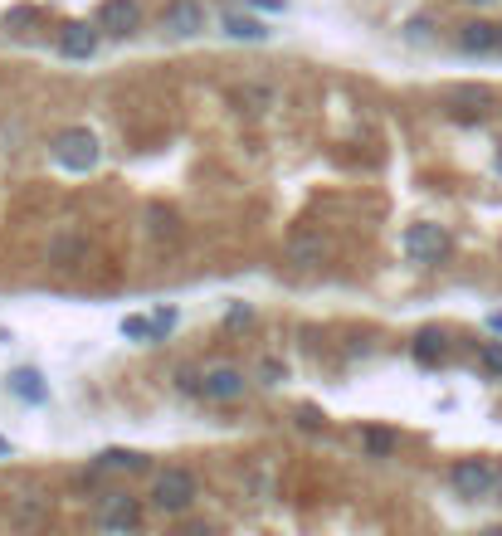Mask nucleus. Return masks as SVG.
Wrapping results in <instances>:
<instances>
[{
    "mask_svg": "<svg viewBox=\"0 0 502 536\" xmlns=\"http://www.w3.org/2000/svg\"><path fill=\"white\" fill-rule=\"evenodd\" d=\"M49 147H54V161H59L64 171H74V176L98 166V137H93L88 127H64Z\"/></svg>",
    "mask_w": 502,
    "mask_h": 536,
    "instance_id": "1",
    "label": "nucleus"
},
{
    "mask_svg": "<svg viewBox=\"0 0 502 536\" xmlns=\"http://www.w3.org/2000/svg\"><path fill=\"white\" fill-rule=\"evenodd\" d=\"M449 483H454L459 498H488L493 483H498V468L488 459H459L449 468Z\"/></svg>",
    "mask_w": 502,
    "mask_h": 536,
    "instance_id": "2",
    "label": "nucleus"
},
{
    "mask_svg": "<svg viewBox=\"0 0 502 536\" xmlns=\"http://www.w3.org/2000/svg\"><path fill=\"white\" fill-rule=\"evenodd\" d=\"M152 502L161 512H186L195 502V478L186 468H166V473H156V493Z\"/></svg>",
    "mask_w": 502,
    "mask_h": 536,
    "instance_id": "3",
    "label": "nucleus"
},
{
    "mask_svg": "<svg viewBox=\"0 0 502 536\" xmlns=\"http://www.w3.org/2000/svg\"><path fill=\"white\" fill-rule=\"evenodd\" d=\"M400 244H405V254H410L415 264H439V259H449V234L439 230V225H410Z\"/></svg>",
    "mask_w": 502,
    "mask_h": 536,
    "instance_id": "4",
    "label": "nucleus"
},
{
    "mask_svg": "<svg viewBox=\"0 0 502 536\" xmlns=\"http://www.w3.org/2000/svg\"><path fill=\"white\" fill-rule=\"evenodd\" d=\"M161 30H171V35H200V30H205V5L171 0V5L161 10Z\"/></svg>",
    "mask_w": 502,
    "mask_h": 536,
    "instance_id": "5",
    "label": "nucleus"
},
{
    "mask_svg": "<svg viewBox=\"0 0 502 536\" xmlns=\"http://www.w3.org/2000/svg\"><path fill=\"white\" fill-rule=\"evenodd\" d=\"M137 25H142V5H137V0H103L98 30H108V35H132Z\"/></svg>",
    "mask_w": 502,
    "mask_h": 536,
    "instance_id": "6",
    "label": "nucleus"
},
{
    "mask_svg": "<svg viewBox=\"0 0 502 536\" xmlns=\"http://www.w3.org/2000/svg\"><path fill=\"white\" fill-rule=\"evenodd\" d=\"M93 49H98V35H93L83 20H74V25L59 30V54H69V59H93Z\"/></svg>",
    "mask_w": 502,
    "mask_h": 536,
    "instance_id": "7",
    "label": "nucleus"
},
{
    "mask_svg": "<svg viewBox=\"0 0 502 536\" xmlns=\"http://www.w3.org/2000/svg\"><path fill=\"white\" fill-rule=\"evenodd\" d=\"M459 44H464L468 54H488V49H498V44H502V25H488V20H468L464 30H459Z\"/></svg>",
    "mask_w": 502,
    "mask_h": 536,
    "instance_id": "8",
    "label": "nucleus"
},
{
    "mask_svg": "<svg viewBox=\"0 0 502 536\" xmlns=\"http://www.w3.org/2000/svg\"><path fill=\"white\" fill-rule=\"evenodd\" d=\"M200 395H205V400H239V395H244V376H239V371H210V376L200 381Z\"/></svg>",
    "mask_w": 502,
    "mask_h": 536,
    "instance_id": "9",
    "label": "nucleus"
},
{
    "mask_svg": "<svg viewBox=\"0 0 502 536\" xmlns=\"http://www.w3.org/2000/svg\"><path fill=\"white\" fill-rule=\"evenodd\" d=\"M410 351H415V361H420V366H439V361L449 356V337H444L439 327H425V332L415 337Z\"/></svg>",
    "mask_w": 502,
    "mask_h": 536,
    "instance_id": "10",
    "label": "nucleus"
},
{
    "mask_svg": "<svg viewBox=\"0 0 502 536\" xmlns=\"http://www.w3.org/2000/svg\"><path fill=\"white\" fill-rule=\"evenodd\" d=\"M449 103H454V113L459 117H483L488 113V103H493V93H488V88H454Z\"/></svg>",
    "mask_w": 502,
    "mask_h": 536,
    "instance_id": "11",
    "label": "nucleus"
},
{
    "mask_svg": "<svg viewBox=\"0 0 502 536\" xmlns=\"http://www.w3.org/2000/svg\"><path fill=\"white\" fill-rule=\"evenodd\" d=\"M10 390H15L20 400H30V405H44V400H49V390H44V381H39V371H30V366L10 371Z\"/></svg>",
    "mask_w": 502,
    "mask_h": 536,
    "instance_id": "12",
    "label": "nucleus"
},
{
    "mask_svg": "<svg viewBox=\"0 0 502 536\" xmlns=\"http://www.w3.org/2000/svg\"><path fill=\"white\" fill-rule=\"evenodd\" d=\"M98 468H113V473H142L147 468V454H137V449H103L98 454Z\"/></svg>",
    "mask_w": 502,
    "mask_h": 536,
    "instance_id": "13",
    "label": "nucleus"
},
{
    "mask_svg": "<svg viewBox=\"0 0 502 536\" xmlns=\"http://www.w3.org/2000/svg\"><path fill=\"white\" fill-rule=\"evenodd\" d=\"M225 35L264 44V39H269V30H264V20H254V15H225Z\"/></svg>",
    "mask_w": 502,
    "mask_h": 536,
    "instance_id": "14",
    "label": "nucleus"
},
{
    "mask_svg": "<svg viewBox=\"0 0 502 536\" xmlns=\"http://www.w3.org/2000/svg\"><path fill=\"white\" fill-rule=\"evenodd\" d=\"M137 522H142V512H137V502H127V498H117V507L103 517L108 532H127V527H137Z\"/></svg>",
    "mask_w": 502,
    "mask_h": 536,
    "instance_id": "15",
    "label": "nucleus"
},
{
    "mask_svg": "<svg viewBox=\"0 0 502 536\" xmlns=\"http://www.w3.org/2000/svg\"><path fill=\"white\" fill-rule=\"evenodd\" d=\"M122 337H132V342H152L156 322L152 317H122Z\"/></svg>",
    "mask_w": 502,
    "mask_h": 536,
    "instance_id": "16",
    "label": "nucleus"
},
{
    "mask_svg": "<svg viewBox=\"0 0 502 536\" xmlns=\"http://www.w3.org/2000/svg\"><path fill=\"white\" fill-rule=\"evenodd\" d=\"M35 20H39V10H35V5H15V10L5 15V25H10V30H30Z\"/></svg>",
    "mask_w": 502,
    "mask_h": 536,
    "instance_id": "17",
    "label": "nucleus"
},
{
    "mask_svg": "<svg viewBox=\"0 0 502 536\" xmlns=\"http://www.w3.org/2000/svg\"><path fill=\"white\" fill-rule=\"evenodd\" d=\"M366 449H371V454H381V459H386L390 449H395V434H386V429H366Z\"/></svg>",
    "mask_w": 502,
    "mask_h": 536,
    "instance_id": "18",
    "label": "nucleus"
},
{
    "mask_svg": "<svg viewBox=\"0 0 502 536\" xmlns=\"http://www.w3.org/2000/svg\"><path fill=\"white\" fill-rule=\"evenodd\" d=\"M478 361H483L493 376H502V342H488L483 351H478Z\"/></svg>",
    "mask_w": 502,
    "mask_h": 536,
    "instance_id": "19",
    "label": "nucleus"
},
{
    "mask_svg": "<svg viewBox=\"0 0 502 536\" xmlns=\"http://www.w3.org/2000/svg\"><path fill=\"white\" fill-rule=\"evenodd\" d=\"M298 424H303V429H322V424H327V415H322L317 405H298Z\"/></svg>",
    "mask_w": 502,
    "mask_h": 536,
    "instance_id": "20",
    "label": "nucleus"
},
{
    "mask_svg": "<svg viewBox=\"0 0 502 536\" xmlns=\"http://www.w3.org/2000/svg\"><path fill=\"white\" fill-rule=\"evenodd\" d=\"M152 322H156V337H166V332L176 327V312H171V307H156V312H152Z\"/></svg>",
    "mask_w": 502,
    "mask_h": 536,
    "instance_id": "21",
    "label": "nucleus"
},
{
    "mask_svg": "<svg viewBox=\"0 0 502 536\" xmlns=\"http://www.w3.org/2000/svg\"><path fill=\"white\" fill-rule=\"evenodd\" d=\"M429 30H434V25H429L425 15H415V20H410V25H405V35L415 39V44H420V39H429Z\"/></svg>",
    "mask_w": 502,
    "mask_h": 536,
    "instance_id": "22",
    "label": "nucleus"
},
{
    "mask_svg": "<svg viewBox=\"0 0 502 536\" xmlns=\"http://www.w3.org/2000/svg\"><path fill=\"white\" fill-rule=\"evenodd\" d=\"M152 234H171V215L161 205H152Z\"/></svg>",
    "mask_w": 502,
    "mask_h": 536,
    "instance_id": "23",
    "label": "nucleus"
},
{
    "mask_svg": "<svg viewBox=\"0 0 502 536\" xmlns=\"http://www.w3.org/2000/svg\"><path fill=\"white\" fill-rule=\"evenodd\" d=\"M249 317H254L249 307H230V317H225V322H230V327H239V322H249Z\"/></svg>",
    "mask_w": 502,
    "mask_h": 536,
    "instance_id": "24",
    "label": "nucleus"
},
{
    "mask_svg": "<svg viewBox=\"0 0 502 536\" xmlns=\"http://www.w3.org/2000/svg\"><path fill=\"white\" fill-rule=\"evenodd\" d=\"M249 5H259V10H283V0H249Z\"/></svg>",
    "mask_w": 502,
    "mask_h": 536,
    "instance_id": "25",
    "label": "nucleus"
},
{
    "mask_svg": "<svg viewBox=\"0 0 502 536\" xmlns=\"http://www.w3.org/2000/svg\"><path fill=\"white\" fill-rule=\"evenodd\" d=\"M5 454H10V444H5V439H0V459H5Z\"/></svg>",
    "mask_w": 502,
    "mask_h": 536,
    "instance_id": "26",
    "label": "nucleus"
},
{
    "mask_svg": "<svg viewBox=\"0 0 502 536\" xmlns=\"http://www.w3.org/2000/svg\"><path fill=\"white\" fill-rule=\"evenodd\" d=\"M498 166H502V142H498Z\"/></svg>",
    "mask_w": 502,
    "mask_h": 536,
    "instance_id": "27",
    "label": "nucleus"
},
{
    "mask_svg": "<svg viewBox=\"0 0 502 536\" xmlns=\"http://www.w3.org/2000/svg\"><path fill=\"white\" fill-rule=\"evenodd\" d=\"M498 49H502V44H498Z\"/></svg>",
    "mask_w": 502,
    "mask_h": 536,
    "instance_id": "28",
    "label": "nucleus"
}]
</instances>
